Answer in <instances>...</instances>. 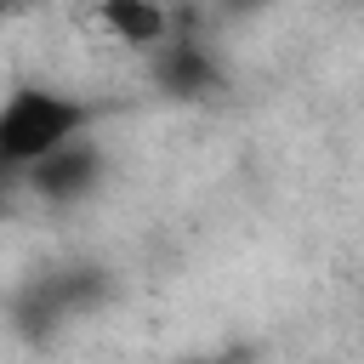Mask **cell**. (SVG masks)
<instances>
[{"instance_id": "7", "label": "cell", "mask_w": 364, "mask_h": 364, "mask_svg": "<svg viewBox=\"0 0 364 364\" xmlns=\"http://www.w3.org/2000/svg\"><path fill=\"white\" fill-rule=\"evenodd\" d=\"M233 6H239V11H250V6H262V0H233Z\"/></svg>"}, {"instance_id": "3", "label": "cell", "mask_w": 364, "mask_h": 364, "mask_svg": "<svg viewBox=\"0 0 364 364\" xmlns=\"http://www.w3.org/2000/svg\"><path fill=\"white\" fill-rule=\"evenodd\" d=\"M102 171H108V154H102V148L91 142V131H85V136L63 142L57 154H46L40 165H28L23 182H28L34 199H46V205H74V199L97 193Z\"/></svg>"}, {"instance_id": "1", "label": "cell", "mask_w": 364, "mask_h": 364, "mask_svg": "<svg viewBox=\"0 0 364 364\" xmlns=\"http://www.w3.org/2000/svg\"><path fill=\"white\" fill-rule=\"evenodd\" d=\"M91 125H97V102L68 97L57 85H17L0 102V165L23 176L28 165H40L63 142L85 136Z\"/></svg>"}, {"instance_id": "5", "label": "cell", "mask_w": 364, "mask_h": 364, "mask_svg": "<svg viewBox=\"0 0 364 364\" xmlns=\"http://www.w3.org/2000/svg\"><path fill=\"white\" fill-rule=\"evenodd\" d=\"M97 23H102L119 46H148V51H154L165 34H176L165 0H97Z\"/></svg>"}, {"instance_id": "2", "label": "cell", "mask_w": 364, "mask_h": 364, "mask_svg": "<svg viewBox=\"0 0 364 364\" xmlns=\"http://www.w3.org/2000/svg\"><path fill=\"white\" fill-rule=\"evenodd\" d=\"M108 296H114L108 267L74 262V267H46L40 279H28V284L17 290V301H11V313H17L23 330L40 336V330H57V324H68V318L97 313Z\"/></svg>"}, {"instance_id": "6", "label": "cell", "mask_w": 364, "mask_h": 364, "mask_svg": "<svg viewBox=\"0 0 364 364\" xmlns=\"http://www.w3.org/2000/svg\"><path fill=\"white\" fill-rule=\"evenodd\" d=\"M358 336H364V296H358Z\"/></svg>"}, {"instance_id": "4", "label": "cell", "mask_w": 364, "mask_h": 364, "mask_svg": "<svg viewBox=\"0 0 364 364\" xmlns=\"http://www.w3.org/2000/svg\"><path fill=\"white\" fill-rule=\"evenodd\" d=\"M154 85L165 97L199 102L210 91H222V63L210 57V46H199L193 34H165L154 46Z\"/></svg>"}]
</instances>
